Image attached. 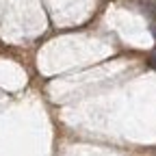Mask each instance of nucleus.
<instances>
[{"instance_id": "f257e3e1", "label": "nucleus", "mask_w": 156, "mask_h": 156, "mask_svg": "<svg viewBox=\"0 0 156 156\" xmlns=\"http://www.w3.org/2000/svg\"><path fill=\"white\" fill-rule=\"evenodd\" d=\"M150 65H152V67H154V69H156V52H154V54H152V56H150Z\"/></svg>"}]
</instances>
